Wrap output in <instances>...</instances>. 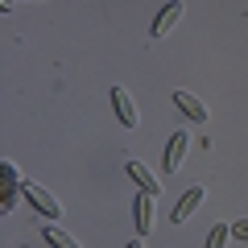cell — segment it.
<instances>
[{"mask_svg":"<svg viewBox=\"0 0 248 248\" xmlns=\"http://www.w3.org/2000/svg\"><path fill=\"white\" fill-rule=\"evenodd\" d=\"M21 195H25V199H29V207H33L37 215H46V219H58V215H62V207L50 199V190H46V186L25 182V186H21Z\"/></svg>","mask_w":248,"mask_h":248,"instance_id":"1","label":"cell"},{"mask_svg":"<svg viewBox=\"0 0 248 248\" xmlns=\"http://www.w3.org/2000/svg\"><path fill=\"white\" fill-rule=\"evenodd\" d=\"M203 195H207L203 186H190V190H186V195H182V199L174 203V211H170V219H174V223H186L190 215H195V207L203 203Z\"/></svg>","mask_w":248,"mask_h":248,"instance_id":"2","label":"cell"},{"mask_svg":"<svg viewBox=\"0 0 248 248\" xmlns=\"http://www.w3.org/2000/svg\"><path fill=\"white\" fill-rule=\"evenodd\" d=\"M182 17V0H170L166 9L157 13V17H153V25H149V37H166L170 29H174V21Z\"/></svg>","mask_w":248,"mask_h":248,"instance_id":"3","label":"cell"},{"mask_svg":"<svg viewBox=\"0 0 248 248\" xmlns=\"http://www.w3.org/2000/svg\"><path fill=\"white\" fill-rule=\"evenodd\" d=\"M186 145H190V137H186V133H174V137H170V145H166V157H161L166 174H178V170H182V153H186Z\"/></svg>","mask_w":248,"mask_h":248,"instance_id":"4","label":"cell"},{"mask_svg":"<svg viewBox=\"0 0 248 248\" xmlns=\"http://www.w3.org/2000/svg\"><path fill=\"white\" fill-rule=\"evenodd\" d=\"M112 108H116V116H120L124 128H137V108H133V99H128V91H124L120 83L112 87Z\"/></svg>","mask_w":248,"mask_h":248,"instance_id":"5","label":"cell"},{"mask_svg":"<svg viewBox=\"0 0 248 248\" xmlns=\"http://www.w3.org/2000/svg\"><path fill=\"white\" fill-rule=\"evenodd\" d=\"M174 104H178V112H182L190 124H207V108L199 104L190 91H174Z\"/></svg>","mask_w":248,"mask_h":248,"instance_id":"6","label":"cell"},{"mask_svg":"<svg viewBox=\"0 0 248 248\" xmlns=\"http://www.w3.org/2000/svg\"><path fill=\"white\" fill-rule=\"evenodd\" d=\"M149 199H153V195H141V199L133 203V215H137V232H141V236H149V232H153V207H149Z\"/></svg>","mask_w":248,"mask_h":248,"instance_id":"7","label":"cell"},{"mask_svg":"<svg viewBox=\"0 0 248 248\" xmlns=\"http://www.w3.org/2000/svg\"><path fill=\"white\" fill-rule=\"evenodd\" d=\"M128 178H133L137 186H141V195H157V178L149 174L145 166H137V161H128Z\"/></svg>","mask_w":248,"mask_h":248,"instance_id":"8","label":"cell"},{"mask_svg":"<svg viewBox=\"0 0 248 248\" xmlns=\"http://www.w3.org/2000/svg\"><path fill=\"white\" fill-rule=\"evenodd\" d=\"M42 236L50 240V248H79V244H75V240L66 236V232H62V228H54V223H50V228L42 232Z\"/></svg>","mask_w":248,"mask_h":248,"instance_id":"9","label":"cell"},{"mask_svg":"<svg viewBox=\"0 0 248 248\" xmlns=\"http://www.w3.org/2000/svg\"><path fill=\"white\" fill-rule=\"evenodd\" d=\"M232 236V223H215L211 228V236H207V244L203 248H223V240Z\"/></svg>","mask_w":248,"mask_h":248,"instance_id":"10","label":"cell"},{"mask_svg":"<svg viewBox=\"0 0 248 248\" xmlns=\"http://www.w3.org/2000/svg\"><path fill=\"white\" fill-rule=\"evenodd\" d=\"M232 236H236V240H244V244H248V219H236V223H232Z\"/></svg>","mask_w":248,"mask_h":248,"instance_id":"11","label":"cell"},{"mask_svg":"<svg viewBox=\"0 0 248 248\" xmlns=\"http://www.w3.org/2000/svg\"><path fill=\"white\" fill-rule=\"evenodd\" d=\"M128 248H141V244H137V240H133V244H128Z\"/></svg>","mask_w":248,"mask_h":248,"instance_id":"12","label":"cell"}]
</instances>
